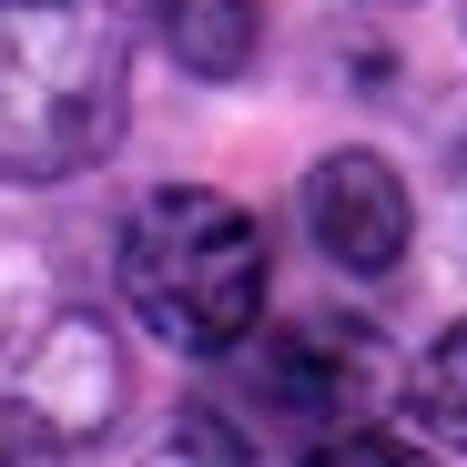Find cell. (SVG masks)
Instances as JSON below:
<instances>
[{
    "label": "cell",
    "instance_id": "obj_1",
    "mask_svg": "<svg viewBox=\"0 0 467 467\" xmlns=\"http://www.w3.org/2000/svg\"><path fill=\"white\" fill-rule=\"evenodd\" d=\"M122 0H0V183H71L122 142Z\"/></svg>",
    "mask_w": 467,
    "mask_h": 467
},
{
    "label": "cell",
    "instance_id": "obj_2",
    "mask_svg": "<svg viewBox=\"0 0 467 467\" xmlns=\"http://www.w3.org/2000/svg\"><path fill=\"white\" fill-rule=\"evenodd\" d=\"M112 275H122L132 326L163 336L173 356H234L265 326V223L213 183L142 193L122 213Z\"/></svg>",
    "mask_w": 467,
    "mask_h": 467
},
{
    "label": "cell",
    "instance_id": "obj_3",
    "mask_svg": "<svg viewBox=\"0 0 467 467\" xmlns=\"http://www.w3.org/2000/svg\"><path fill=\"white\" fill-rule=\"evenodd\" d=\"M223 366H234V407L183 417V447H213V457H244V427H234V417H254V447H305V457H326L336 437L376 427V417H386V386H397L386 336L356 326V316L254 326Z\"/></svg>",
    "mask_w": 467,
    "mask_h": 467
},
{
    "label": "cell",
    "instance_id": "obj_4",
    "mask_svg": "<svg viewBox=\"0 0 467 467\" xmlns=\"http://www.w3.org/2000/svg\"><path fill=\"white\" fill-rule=\"evenodd\" d=\"M295 213H305V234H316V254L336 275H397L407 244H417V193L397 183L386 152H326L305 173Z\"/></svg>",
    "mask_w": 467,
    "mask_h": 467
},
{
    "label": "cell",
    "instance_id": "obj_5",
    "mask_svg": "<svg viewBox=\"0 0 467 467\" xmlns=\"http://www.w3.org/2000/svg\"><path fill=\"white\" fill-rule=\"evenodd\" d=\"M132 11L163 41V61L193 82H244L265 51V0H132Z\"/></svg>",
    "mask_w": 467,
    "mask_h": 467
},
{
    "label": "cell",
    "instance_id": "obj_6",
    "mask_svg": "<svg viewBox=\"0 0 467 467\" xmlns=\"http://www.w3.org/2000/svg\"><path fill=\"white\" fill-rule=\"evenodd\" d=\"M407 427H417L427 447H457V457H467V326H447V336L417 356V376H407Z\"/></svg>",
    "mask_w": 467,
    "mask_h": 467
},
{
    "label": "cell",
    "instance_id": "obj_7",
    "mask_svg": "<svg viewBox=\"0 0 467 467\" xmlns=\"http://www.w3.org/2000/svg\"><path fill=\"white\" fill-rule=\"evenodd\" d=\"M51 447H61L51 407H41V397H21V386H0V457H51Z\"/></svg>",
    "mask_w": 467,
    "mask_h": 467
},
{
    "label": "cell",
    "instance_id": "obj_8",
    "mask_svg": "<svg viewBox=\"0 0 467 467\" xmlns=\"http://www.w3.org/2000/svg\"><path fill=\"white\" fill-rule=\"evenodd\" d=\"M447 193H457V223H467V132H457V163H447Z\"/></svg>",
    "mask_w": 467,
    "mask_h": 467
}]
</instances>
